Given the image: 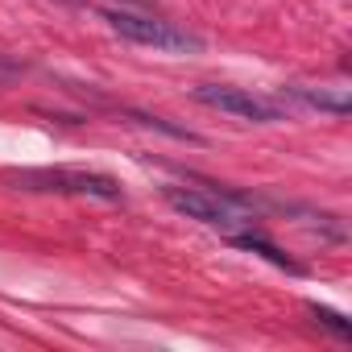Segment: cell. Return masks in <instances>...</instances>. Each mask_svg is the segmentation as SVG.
Segmentation results:
<instances>
[{
    "mask_svg": "<svg viewBox=\"0 0 352 352\" xmlns=\"http://www.w3.org/2000/svg\"><path fill=\"white\" fill-rule=\"evenodd\" d=\"M162 195H166V204L174 212H183L187 220H199V224L220 228L228 236L236 228H253L257 224L253 199L232 191V187H166Z\"/></svg>",
    "mask_w": 352,
    "mask_h": 352,
    "instance_id": "cell-1",
    "label": "cell"
},
{
    "mask_svg": "<svg viewBox=\"0 0 352 352\" xmlns=\"http://www.w3.org/2000/svg\"><path fill=\"white\" fill-rule=\"evenodd\" d=\"M5 183L17 191H46V195H83V199H120V183L100 170H71V166H30V170H5Z\"/></svg>",
    "mask_w": 352,
    "mask_h": 352,
    "instance_id": "cell-2",
    "label": "cell"
},
{
    "mask_svg": "<svg viewBox=\"0 0 352 352\" xmlns=\"http://www.w3.org/2000/svg\"><path fill=\"white\" fill-rule=\"evenodd\" d=\"M104 21H108L120 38H129V42H137V46H149V50H166V54L204 50V42H199L195 34L179 30L174 21H157V17L124 13V9H108V13H104Z\"/></svg>",
    "mask_w": 352,
    "mask_h": 352,
    "instance_id": "cell-3",
    "label": "cell"
},
{
    "mask_svg": "<svg viewBox=\"0 0 352 352\" xmlns=\"http://www.w3.org/2000/svg\"><path fill=\"white\" fill-rule=\"evenodd\" d=\"M195 100L216 108V112H228L236 120H253V124H278L286 120V108L270 96H253L245 87H224V83H204L195 87Z\"/></svg>",
    "mask_w": 352,
    "mask_h": 352,
    "instance_id": "cell-4",
    "label": "cell"
},
{
    "mask_svg": "<svg viewBox=\"0 0 352 352\" xmlns=\"http://www.w3.org/2000/svg\"><path fill=\"white\" fill-rule=\"evenodd\" d=\"M232 245H241V249H249V253H261L265 261H274V265H282V270H290V274H302V265H298V261H290L278 245H270L257 228H253V232H232Z\"/></svg>",
    "mask_w": 352,
    "mask_h": 352,
    "instance_id": "cell-5",
    "label": "cell"
},
{
    "mask_svg": "<svg viewBox=\"0 0 352 352\" xmlns=\"http://www.w3.org/2000/svg\"><path fill=\"white\" fill-rule=\"evenodd\" d=\"M290 96L307 108H319V112H331V116H348V96L344 91H315V87H290Z\"/></svg>",
    "mask_w": 352,
    "mask_h": 352,
    "instance_id": "cell-6",
    "label": "cell"
},
{
    "mask_svg": "<svg viewBox=\"0 0 352 352\" xmlns=\"http://www.w3.org/2000/svg\"><path fill=\"white\" fill-rule=\"evenodd\" d=\"M311 315H315V323H323L331 336H340V340H348V336H352V323H348L340 311H331V307H311Z\"/></svg>",
    "mask_w": 352,
    "mask_h": 352,
    "instance_id": "cell-7",
    "label": "cell"
}]
</instances>
